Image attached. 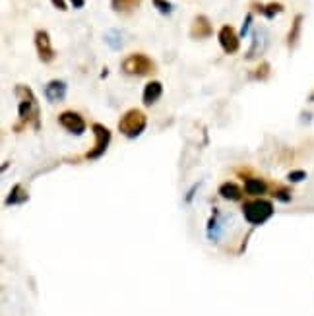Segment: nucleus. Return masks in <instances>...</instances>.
<instances>
[{
	"label": "nucleus",
	"mask_w": 314,
	"mask_h": 316,
	"mask_svg": "<svg viewBox=\"0 0 314 316\" xmlns=\"http://www.w3.org/2000/svg\"><path fill=\"white\" fill-rule=\"evenodd\" d=\"M260 31H256L254 35H252V47H250V51L247 53V58H254L256 56V51H260Z\"/></svg>",
	"instance_id": "nucleus-22"
},
{
	"label": "nucleus",
	"mask_w": 314,
	"mask_h": 316,
	"mask_svg": "<svg viewBox=\"0 0 314 316\" xmlns=\"http://www.w3.org/2000/svg\"><path fill=\"white\" fill-rule=\"evenodd\" d=\"M91 132L95 136V144L86 153V159H97V157H101L103 153L107 152L109 144H111V130H109L105 124L95 122V124H91Z\"/></svg>",
	"instance_id": "nucleus-5"
},
{
	"label": "nucleus",
	"mask_w": 314,
	"mask_h": 316,
	"mask_svg": "<svg viewBox=\"0 0 314 316\" xmlns=\"http://www.w3.org/2000/svg\"><path fill=\"white\" fill-rule=\"evenodd\" d=\"M308 101H310V103H314V91H310V93H308Z\"/></svg>",
	"instance_id": "nucleus-26"
},
{
	"label": "nucleus",
	"mask_w": 314,
	"mask_h": 316,
	"mask_svg": "<svg viewBox=\"0 0 314 316\" xmlns=\"http://www.w3.org/2000/svg\"><path fill=\"white\" fill-rule=\"evenodd\" d=\"M303 14H297L293 18V23L289 27V33H287V47L289 49H295L299 45V39H301V29H303Z\"/></svg>",
	"instance_id": "nucleus-13"
},
{
	"label": "nucleus",
	"mask_w": 314,
	"mask_h": 316,
	"mask_svg": "<svg viewBox=\"0 0 314 316\" xmlns=\"http://www.w3.org/2000/svg\"><path fill=\"white\" fill-rule=\"evenodd\" d=\"M51 4H53L56 10H60V12L68 10V4H66V0H51Z\"/></svg>",
	"instance_id": "nucleus-24"
},
{
	"label": "nucleus",
	"mask_w": 314,
	"mask_h": 316,
	"mask_svg": "<svg viewBox=\"0 0 314 316\" xmlns=\"http://www.w3.org/2000/svg\"><path fill=\"white\" fill-rule=\"evenodd\" d=\"M23 202H27V190L23 188V185H14L6 198V206H18Z\"/></svg>",
	"instance_id": "nucleus-14"
},
{
	"label": "nucleus",
	"mask_w": 314,
	"mask_h": 316,
	"mask_svg": "<svg viewBox=\"0 0 314 316\" xmlns=\"http://www.w3.org/2000/svg\"><path fill=\"white\" fill-rule=\"evenodd\" d=\"M270 190L268 183L264 179H258V177H247L245 181V192L250 194V196H262Z\"/></svg>",
	"instance_id": "nucleus-12"
},
{
	"label": "nucleus",
	"mask_w": 314,
	"mask_h": 316,
	"mask_svg": "<svg viewBox=\"0 0 314 316\" xmlns=\"http://www.w3.org/2000/svg\"><path fill=\"white\" fill-rule=\"evenodd\" d=\"M270 70L271 68H270L268 62H260V64L252 70L250 78H252V80H258V82H262V80H268V78H270Z\"/></svg>",
	"instance_id": "nucleus-18"
},
{
	"label": "nucleus",
	"mask_w": 314,
	"mask_h": 316,
	"mask_svg": "<svg viewBox=\"0 0 314 316\" xmlns=\"http://www.w3.org/2000/svg\"><path fill=\"white\" fill-rule=\"evenodd\" d=\"M68 86H66L64 80H51L47 86H45L43 93L45 97L49 99L51 103H58V101H64Z\"/></svg>",
	"instance_id": "nucleus-10"
},
{
	"label": "nucleus",
	"mask_w": 314,
	"mask_h": 316,
	"mask_svg": "<svg viewBox=\"0 0 314 316\" xmlns=\"http://www.w3.org/2000/svg\"><path fill=\"white\" fill-rule=\"evenodd\" d=\"M58 124H60L66 132L74 134V136H82L87 128L84 117H82L80 113H76V111H62V113L58 115Z\"/></svg>",
	"instance_id": "nucleus-6"
},
{
	"label": "nucleus",
	"mask_w": 314,
	"mask_h": 316,
	"mask_svg": "<svg viewBox=\"0 0 314 316\" xmlns=\"http://www.w3.org/2000/svg\"><path fill=\"white\" fill-rule=\"evenodd\" d=\"M148 126V117L140 109H128L119 120V132L126 138H138Z\"/></svg>",
	"instance_id": "nucleus-3"
},
{
	"label": "nucleus",
	"mask_w": 314,
	"mask_h": 316,
	"mask_svg": "<svg viewBox=\"0 0 314 316\" xmlns=\"http://www.w3.org/2000/svg\"><path fill=\"white\" fill-rule=\"evenodd\" d=\"M161 95H163V84L161 82H157V80H152V82H148L146 87H144L142 101H144V105L152 107V105H155V103L159 101Z\"/></svg>",
	"instance_id": "nucleus-11"
},
{
	"label": "nucleus",
	"mask_w": 314,
	"mask_h": 316,
	"mask_svg": "<svg viewBox=\"0 0 314 316\" xmlns=\"http://www.w3.org/2000/svg\"><path fill=\"white\" fill-rule=\"evenodd\" d=\"M250 25H252V12H249L247 18H245V23H242V27H240V37H245V35L249 33Z\"/></svg>",
	"instance_id": "nucleus-23"
},
{
	"label": "nucleus",
	"mask_w": 314,
	"mask_h": 316,
	"mask_svg": "<svg viewBox=\"0 0 314 316\" xmlns=\"http://www.w3.org/2000/svg\"><path fill=\"white\" fill-rule=\"evenodd\" d=\"M240 194H242L240 186L237 183H233V181H225L223 185L219 186V196L225 198V200H238Z\"/></svg>",
	"instance_id": "nucleus-15"
},
{
	"label": "nucleus",
	"mask_w": 314,
	"mask_h": 316,
	"mask_svg": "<svg viewBox=\"0 0 314 316\" xmlns=\"http://www.w3.org/2000/svg\"><path fill=\"white\" fill-rule=\"evenodd\" d=\"M33 41H35V51H37L39 60H41V62H47V64L53 62L56 53H54L53 43H51V35H49V31L37 29V31H35V37H33Z\"/></svg>",
	"instance_id": "nucleus-7"
},
{
	"label": "nucleus",
	"mask_w": 314,
	"mask_h": 316,
	"mask_svg": "<svg viewBox=\"0 0 314 316\" xmlns=\"http://www.w3.org/2000/svg\"><path fill=\"white\" fill-rule=\"evenodd\" d=\"M212 33H214V27H212V22L207 20V16L200 14L192 20V25H190L192 39H207V37H212Z\"/></svg>",
	"instance_id": "nucleus-9"
},
{
	"label": "nucleus",
	"mask_w": 314,
	"mask_h": 316,
	"mask_svg": "<svg viewBox=\"0 0 314 316\" xmlns=\"http://www.w3.org/2000/svg\"><path fill=\"white\" fill-rule=\"evenodd\" d=\"M285 10V6H283L282 2H270V4H264L262 6V14L268 18V20H273L277 14H282Z\"/></svg>",
	"instance_id": "nucleus-17"
},
{
	"label": "nucleus",
	"mask_w": 314,
	"mask_h": 316,
	"mask_svg": "<svg viewBox=\"0 0 314 316\" xmlns=\"http://www.w3.org/2000/svg\"><path fill=\"white\" fill-rule=\"evenodd\" d=\"M217 41L221 45L223 53H227V55H235L240 47V37L233 29V25H223L217 33Z\"/></svg>",
	"instance_id": "nucleus-8"
},
{
	"label": "nucleus",
	"mask_w": 314,
	"mask_h": 316,
	"mask_svg": "<svg viewBox=\"0 0 314 316\" xmlns=\"http://www.w3.org/2000/svg\"><path fill=\"white\" fill-rule=\"evenodd\" d=\"M142 4V0H111V8L119 14H130Z\"/></svg>",
	"instance_id": "nucleus-16"
},
{
	"label": "nucleus",
	"mask_w": 314,
	"mask_h": 316,
	"mask_svg": "<svg viewBox=\"0 0 314 316\" xmlns=\"http://www.w3.org/2000/svg\"><path fill=\"white\" fill-rule=\"evenodd\" d=\"M16 95L20 99L18 103V117H20V124H16L14 128L16 132L22 128V124H29L35 130L41 128V120H39V105H37V99L35 93L31 91V87L27 86H16Z\"/></svg>",
	"instance_id": "nucleus-1"
},
{
	"label": "nucleus",
	"mask_w": 314,
	"mask_h": 316,
	"mask_svg": "<svg viewBox=\"0 0 314 316\" xmlns=\"http://www.w3.org/2000/svg\"><path fill=\"white\" fill-rule=\"evenodd\" d=\"M273 202L264 198H254L242 204V216L250 225H262L273 216Z\"/></svg>",
	"instance_id": "nucleus-2"
},
{
	"label": "nucleus",
	"mask_w": 314,
	"mask_h": 316,
	"mask_svg": "<svg viewBox=\"0 0 314 316\" xmlns=\"http://www.w3.org/2000/svg\"><path fill=\"white\" fill-rule=\"evenodd\" d=\"M271 194H273V198H277L280 202H291V190H289V186H283V185H277L271 188Z\"/></svg>",
	"instance_id": "nucleus-19"
},
{
	"label": "nucleus",
	"mask_w": 314,
	"mask_h": 316,
	"mask_svg": "<svg viewBox=\"0 0 314 316\" xmlns=\"http://www.w3.org/2000/svg\"><path fill=\"white\" fill-rule=\"evenodd\" d=\"M304 179H306V171L304 169H293L287 173V181L289 183H303Z\"/></svg>",
	"instance_id": "nucleus-21"
},
{
	"label": "nucleus",
	"mask_w": 314,
	"mask_h": 316,
	"mask_svg": "<svg viewBox=\"0 0 314 316\" xmlns=\"http://www.w3.org/2000/svg\"><path fill=\"white\" fill-rule=\"evenodd\" d=\"M153 6H155V10L163 14V16H171L175 10V6L169 2V0H153Z\"/></svg>",
	"instance_id": "nucleus-20"
},
{
	"label": "nucleus",
	"mask_w": 314,
	"mask_h": 316,
	"mask_svg": "<svg viewBox=\"0 0 314 316\" xmlns=\"http://www.w3.org/2000/svg\"><path fill=\"white\" fill-rule=\"evenodd\" d=\"M120 68L128 76H150L155 72V62L144 53H132L120 62Z\"/></svg>",
	"instance_id": "nucleus-4"
},
{
	"label": "nucleus",
	"mask_w": 314,
	"mask_h": 316,
	"mask_svg": "<svg viewBox=\"0 0 314 316\" xmlns=\"http://www.w3.org/2000/svg\"><path fill=\"white\" fill-rule=\"evenodd\" d=\"M70 2H72V6H74L76 10H80V8L86 6V0H70Z\"/></svg>",
	"instance_id": "nucleus-25"
}]
</instances>
